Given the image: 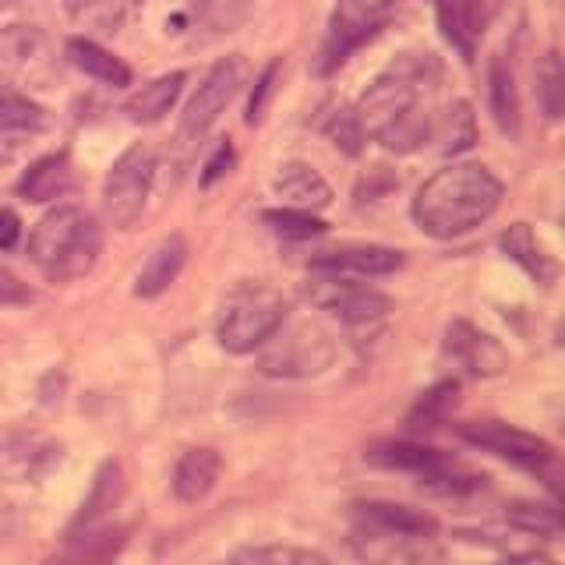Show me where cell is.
Returning <instances> with one entry per match:
<instances>
[{
	"label": "cell",
	"instance_id": "obj_14",
	"mask_svg": "<svg viewBox=\"0 0 565 565\" xmlns=\"http://www.w3.org/2000/svg\"><path fill=\"white\" fill-rule=\"evenodd\" d=\"M403 269V252L396 247H379V244H364V247H335V252H322L311 262V273H329V276H388Z\"/></svg>",
	"mask_w": 565,
	"mask_h": 565
},
{
	"label": "cell",
	"instance_id": "obj_23",
	"mask_svg": "<svg viewBox=\"0 0 565 565\" xmlns=\"http://www.w3.org/2000/svg\"><path fill=\"white\" fill-rule=\"evenodd\" d=\"M124 499V467L117 459H106V463L96 470V481H93V491H88V499L82 502V512L71 523V534H78V530H88V526H99L110 512L120 505Z\"/></svg>",
	"mask_w": 565,
	"mask_h": 565
},
{
	"label": "cell",
	"instance_id": "obj_6",
	"mask_svg": "<svg viewBox=\"0 0 565 565\" xmlns=\"http://www.w3.org/2000/svg\"><path fill=\"white\" fill-rule=\"evenodd\" d=\"M371 463L388 467V470H403L414 473L420 488H431L438 494H467L481 488V477L467 470L463 463H456L446 452L417 446V441H382L367 452Z\"/></svg>",
	"mask_w": 565,
	"mask_h": 565
},
{
	"label": "cell",
	"instance_id": "obj_11",
	"mask_svg": "<svg viewBox=\"0 0 565 565\" xmlns=\"http://www.w3.org/2000/svg\"><path fill=\"white\" fill-rule=\"evenodd\" d=\"M64 459V446L40 428H4L0 431V481L35 484L53 473Z\"/></svg>",
	"mask_w": 565,
	"mask_h": 565
},
{
	"label": "cell",
	"instance_id": "obj_32",
	"mask_svg": "<svg viewBox=\"0 0 565 565\" xmlns=\"http://www.w3.org/2000/svg\"><path fill=\"white\" fill-rule=\"evenodd\" d=\"M537 99L547 120H562L565 110V67H562V53L547 50L541 64H537Z\"/></svg>",
	"mask_w": 565,
	"mask_h": 565
},
{
	"label": "cell",
	"instance_id": "obj_36",
	"mask_svg": "<svg viewBox=\"0 0 565 565\" xmlns=\"http://www.w3.org/2000/svg\"><path fill=\"white\" fill-rule=\"evenodd\" d=\"M252 8H255V0H194L199 22L216 35L234 32L237 25H244V18L252 14Z\"/></svg>",
	"mask_w": 565,
	"mask_h": 565
},
{
	"label": "cell",
	"instance_id": "obj_4",
	"mask_svg": "<svg viewBox=\"0 0 565 565\" xmlns=\"http://www.w3.org/2000/svg\"><path fill=\"white\" fill-rule=\"evenodd\" d=\"M428 67V53H424V61H399V67H393L388 75L375 78L364 88V96L353 106L364 138L385 141L406 117L417 114V82Z\"/></svg>",
	"mask_w": 565,
	"mask_h": 565
},
{
	"label": "cell",
	"instance_id": "obj_25",
	"mask_svg": "<svg viewBox=\"0 0 565 565\" xmlns=\"http://www.w3.org/2000/svg\"><path fill=\"white\" fill-rule=\"evenodd\" d=\"M499 244H502V252L520 265V269L534 279V282H541V287H552L555 282V276H558V269H555V262L544 255V247L537 244V237H534V230H530V223H512L505 234L499 237Z\"/></svg>",
	"mask_w": 565,
	"mask_h": 565
},
{
	"label": "cell",
	"instance_id": "obj_41",
	"mask_svg": "<svg viewBox=\"0 0 565 565\" xmlns=\"http://www.w3.org/2000/svg\"><path fill=\"white\" fill-rule=\"evenodd\" d=\"M18 241H22V220L14 209L0 205V252H14Z\"/></svg>",
	"mask_w": 565,
	"mask_h": 565
},
{
	"label": "cell",
	"instance_id": "obj_37",
	"mask_svg": "<svg viewBox=\"0 0 565 565\" xmlns=\"http://www.w3.org/2000/svg\"><path fill=\"white\" fill-rule=\"evenodd\" d=\"M326 135L332 138V146L340 149V152H347V156H361L364 152V131H361V120H358V114L353 110H335V114H329V120H326Z\"/></svg>",
	"mask_w": 565,
	"mask_h": 565
},
{
	"label": "cell",
	"instance_id": "obj_3",
	"mask_svg": "<svg viewBox=\"0 0 565 565\" xmlns=\"http://www.w3.org/2000/svg\"><path fill=\"white\" fill-rule=\"evenodd\" d=\"M287 297L262 279H244L226 294L216 322V340L226 353H255L287 322Z\"/></svg>",
	"mask_w": 565,
	"mask_h": 565
},
{
	"label": "cell",
	"instance_id": "obj_26",
	"mask_svg": "<svg viewBox=\"0 0 565 565\" xmlns=\"http://www.w3.org/2000/svg\"><path fill=\"white\" fill-rule=\"evenodd\" d=\"M64 57H67L71 67H78L82 75L96 78L103 85H114V88L131 85V67L124 64L120 57H114L110 50H103L99 43H93V40H67Z\"/></svg>",
	"mask_w": 565,
	"mask_h": 565
},
{
	"label": "cell",
	"instance_id": "obj_34",
	"mask_svg": "<svg viewBox=\"0 0 565 565\" xmlns=\"http://www.w3.org/2000/svg\"><path fill=\"white\" fill-rule=\"evenodd\" d=\"M262 223H269V226L276 230V234L294 237V241H311V237L326 234V230H329V223L318 220L311 209H294V205L265 209V212H262Z\"/></svg>",
	"mask_w": 565,
	"mask_h": 565
},
{
	"label": "cell",
	"instance_id": "obj_2",
	"mask_svg": "<svg viewBox=\"0 0 565 565\" xmlns=\"http://www.w3.org/2000/svg\"><path fill=\"white\" fill-rule=\"evenodd\" d=\"M99 252H103V226L82 205L50 209L29 237L32 265L53 282H71L93 273Z\"/></svg>",
	"mask_w": 565,
	"mask_h": 565
},
{
	"label": "cell",
	"instance_id": "obj_17",
	"mask_svg": "<svg viewBox=\"0 0 565 565\" xmlns=\"http://www.w3.org/2000/svg\"><path fill=\"white\" fill-rule=\"evenodd\" d=\"M188 265V241L181 234H170L159 241L149 258L141 262V269L135 276V297H159L170 290V282L181 276V269Z\"/></svg>",
	"mask_w": 565,
	"mask_h": 565
},
{
	"label": "cell",
	"instance_id": "obj_21",
	"mask_svg": "<svg viewBox=\"0 0 565 565\" xmlns=\"http://www.w3.org/2000/svg\"><path fill=\"white\" fill-rule=\"evenodd\" d=\"M220 452L216 449H188L173 467V494L184 505L209 499V491L220 481Z\"/></svg>",
	"mask_w": 565,
	"mask_h": 565
},
{
	"label": "cell",
	"instance_id": "obj_27",
	"mask_svg": "<svg viewBox=\"0 0 565 565\" xmlns=\"http://www.w3.org/2000/svg\"><path fill=\"white\" fill-rule=\"evenodd\" d=\"M184 82H188L184 71H170V75L156 78L149 85H141L138 93L128 99V106H124V114H128L135 124H156V120H163L173 110V103L181 99Z\"/></svg>",
	"mask_w": 565,
	"mask_h": 565
},
{
	"label": "cell",
	"instance_id": "obj_38",
	"mask_svg": "<svg viewBox=\"0 0 565 565\" xmlns=\"http://www.w3.org/2000/svg\"><path fill=\"white\" fill-rule=\"evenodd\" d=\"M279 71H282V64L273 61L255 82V93H252V99H247V114H244V120L252 124V128H258V124L265 120V110H269V103L276 96V85H279Z\"/></svg>",
	"mask_w": 565,
	"mask_h": 565
},
{
	"label": "cell",
	"instance_id": "obj_43",
	"mask_svg": "<svg viewBox=\"0 0 565 565\" xmlns=\"http://www.w3.org/2000/svg\"><path fill=\"white\" fill-rule=\"evenodd\" d=\"M509 4V0H477V8H481V14H484V22H491L494 14H499L502 8Z\"/></svg>",
	"mask_w": 565,
	"mask_h": 565
},
{
	"label": "cell",
	"instance_id": "obj_39",
	"mask_svg": "<svg viewBox=\"0 0 565 565\" xmlns=\"http://www.w3.org/2000/svg\"><path fill=\"white\" fill-rule=\"evenodd\" d=\"M234 159H237L234 146H230V138H223L220 146H216V152H212L205 159V167H202V188H212V184L220 181V177H226L230 170H234Z\"/></svg>",
	"mask_w": 565,
	"mask_h": 565
},
{
	"label": "cell",
	"instance_id": "obj_9",
	"mask_svg": "<svg viewBox=\"0 0 565 565\" xmlns=\"http://www.w3.org/2000/svg\"><path fill=\"white\" fill-rule=\"evenodd\" d=\"M262 358L258 367L262 375L273 379H311L322 375V371L332 364L335 350L329 343V335L315 326H294L282 332V326L262 343Z\"/></svg>",
	"mask_w": 565,
	"mask_h": 565
},
{
	"label": "cell",
	"instance_id": "obj_22",
	"mask_svg": "<svg viewBox=\"0 0 565 565\" xmlns=\"http://www.w3.org/2000/svg\"><path fill=\"white\" fill-rule=\"evenodd\" d=\"M350 544L358 558L367 562H420L431 558L435 552H428V541H414V537H396L385 534V530H371V526H353Z\"/></svg>",
	"mask_w": 565,
	"mask_h": 565
},
{
	"label": "cell",
	"instance_id": "obj_35",
	"mask_svg": "<svg viewBox=\"0 0 565 565\" xmlns=\"http://www.w3.org/2000/svg\"><path fill=\"white\" fill-rule=\"evenodd\" d=\"M234 562H252V565H326V555L308 552V547H290V544H258V547H237Z\"/></svg>",
	"mask_w": 565,
	"mask_h": 565
},
{
	"label": "cell",
	"instance_id": "obj_12",
	"mask_svg": "<svg viewBox=\"0 0 565 565\" xmlns=\"http://www.w3.org/2000/svg\"><path fill=\"white\" fill-rule=\"evenodd\" d=\"M393 4L396 0H340V8L332 14L329 43L322 50V61H318V75H329V71L340 67L364 40H371V35L385 25Z\"/></svg>",
	"mask_w": 565,
	"mask_h": 565
},
{
	"label": "cell",
	"instance_id": "obj_10",
	"mask_svg": "<svg viewBox=\"0 0 565 565\" xmlns=\"http://www.w3.org/2000/svg\"><path fill=\"white\" fill-rule=\"evenodd\" d=\"M308 297L315 308H322L335 315L350 329L361 326H379L382 318L393 311V300L379 290H367L361 282H353L350 276H329V273H311Z\"/></svg>",
	"mask_w": 565,
	"mask_h": 565
},
{
	"label": "cell",
	"instance_id": "obj_30",
	"mask_svg": "<svg viewBox=\"0 0 565 565\" xmlns=\"http://www.w3.org/2000/svg\"><path fill=\"white\" fill-rule=\"evenodd\" d=\"M64 14L85 32L114 35L124 29V4L120 0H61Z\"/></svg>",
	"mask_w": 565,
	"mask_h": 565
},
{
	"label": "cell",
	"instance_id": "obj_1",
	"mask_svg": "<svg viewBox=\"0 0 565 565\" xmlns=\"http://www.w3.org/2000/svg\"><path fill=\"white\" fill-rule=\"evenodd\" d=\"M502 205V181L481 163H452L420 184L414 220L438 241L463 237L488 223Z\"/></svg>",
	"mask_w": 565,
	"mask_h": 565
},
{
	"label": "cell",
	"instance_id": "obj_24",
	"mask_svg": "<svg viewBox=\"0 0 565 565\" xmlns=\"http://www.w3.org/2000/svg\"><path fill=\"white\" fill-rule=\"evenodd\" d=\"M488 103H491V117H494V124H499V131L509 138H520V124H523L520 88H516L512 67L502 57H494L488 67Z\"/></svg>",
	"mask_w": 565,
	"mask_h": 565
},
{
	"label": "cell",
	"instance_id": "obj_28",
	"mask_svg": "<svg viewBox=\"0 0 565 565\" xmlns=\"http://www.w3.org/2000/svg\"><path fill=\"white\" fill-rule=\"evenodd\" d=\"M428 141H435V149L446 152V156H459V152L473 149V141H477V120H473L470 103L467 99L449 103L446 110H441L428 124Z\"/></svg>",
	"mask_w": 565,
	"mask_h": 565
},
{
	"label": "cell",
	"instance_id": "obj_15",
	"mask_svg": "<svg viewBox=\"0 0 565 565\" xmlns=\"http://www.w3.org/2000/svg\"><path fill=\"white\" fill-rule=\"evenodd\" d=\"M446 350L470 371V375H481V379L502 375L509 367V353L494 343L488 332L473 329L470 322H452L446 329Z\"/></svg>",
	"mask_w": 565,
	"mask_h": 565
},
{
	"label": "cell",
	"instance_id": "obj_40",
	"mask_svg": "<svg viewBox=\"0 0 565 565\" xmlns=\"http://www.w3.org/2000/svg\"><path fill=\"white\" fill-rule=\"evenodd\" d=\"M32 290L29 282L18 279L8 265H0V308H18V305H29Z\"/></svg>",
	"mask_w": 565,
	"mask_h": 565
},
{
	"label": "cell",
	"instance_id": "obj_19",
	"mask_svg": "<svg viewBox=\"0 0 565 565\" xmlns=\"http://www.w3.org/2000/svg\"><path fill=\"white\" fill-rule=\"evenodd\" d=\"M435 18L449 46H456L463 61H473L477 40H481V32L488 25L477 0H435Z\"/></svg>",
	"mask_w": 565,
	"mask_h": 565
},
{
	"label": "cell",
	"instance_id": "obj_33",
	"mask_svg": "<svg viewBox=\"0 0 565 565\" xmlns=\"http://www.w3.org/2000/svg\"><path fill=\"white\" fill-rule=\"evenodd\" d=\"M46 128V110L35 106L18 88L0 85V131H40Z\"/></svg>",
	"mask_w": 565,
	"mask_h": 565
},
{
	"label": "cell",
	"instance_id": "obj_8",
	"mask_svg": "<svg viewBox=\"0 0 565 565\" xmlns=\"http://www.w3.org/2000/svg\"><path fill=\"white\" fill-rule=\"evenodd\" d=\"M152 177H156V152L146 141H135L131 149H124L114 159V167L103 181V216L117 230L135 226V220L146 212Z\"/></svg>",
	"mask_w": 565,
	"mask_h": 565
},
{
	"label": "cell",
	"instance_id": "obj_16",
	"mask_svg": "<svg viewBox=\"0 0 565 565\" xmlns=\"http://www.w3.org/2000/svg\"><path fill=\"white\" fill-rule=\"evenodd\" d=\"M353 516L361 526L371 530H385V534L396 537H414V541H435L438 534V520L420 512L414 505H399V502H358L353 505Z\"/></svg>",
	"mask_w": 565,
	"mask_h": 565
},
{
	"label": "cell",
	"instance_id": "obj_18",
	"mask_svg": "<svg viewBox=\"0 0 565 565\" xmlns=\"http://www.w3.org/2000/svg\"><path fill=\"white\" fill-rule=\"evenodd\" d=\"M75 184H78V177H75V167H71L67 152H53V156L35 159V163L22 173L18 194H22L25 202H57L64 194L75 191Z\"/></svg>",
	"mask_w": 565,
	"mask_h": 565
},
{
	"label": "cell",
	"instance_id": "obj_31",
	"mask_svg": "<svg viewBox=\"0 0 565 565\" xmlns=\"http://www.w3.org/2000/svg\"><path fill=\"white\" fill-rule=\"evenodd\" d=\"M505 523L516 526L520 534L552 541L562 534V512L555 505H537V502H509L505 505Z\"/></svg>",
	"mask_w": 565,
	"mask_h": 565
},
{
	"label": "cell",
	"instance_id": "obj_29",
	"mask_svg": "<svg viewBox=\"0 0 565 565\" xmlns=\"http://www.w3.org/2000/svg\"><path fill=\"white\" fill-rule=\"evenodd\" d=\"M456 399H459L456 379L435 382L428 393H420V399L411 406V414H406V428L411 431H435L438 424H446V417L452 414Z\"/></svg>",
	"mask_w": 565,
	"mask_h": 565
},
{
	"label": "cell",
	"instance_id": "obj_20",
	"mask_svg": "<svg viewBox=\"0 0 565 565\" xmlns=\"http://www.w3.org/2000/svg\"><path fill=\"white\" fill-rule=\"evenodd\" d=\"M273 191L279 194L282 202L294 205V209H326L332 202V188L322 173H318L311 163H300V159H294V163H282L276 181H273Z\"/></svg>",
	"mask_w": 565,
	"mask_h": 565
},
{
	"label": "cell",
	"instance_id": "obj_42",
	"mask_svg": "<svg viewBox=\"0 0 565 565\" xmlns=\"http://www.w3.org/2000/svg\"><path fill=\"white\" fill-rule=\"evenodd\" d=\"M18 530H22V516H18V509L11 502H0V541L18 537Z\"/></svg>",
	"mask_w": 565,
	"mask_h": 565
},
{
	"label": "cell",
	"instance_id": "obj_13",
	"mask_svg": "<svg viewBox=\"0 0 565 565\" xmlns=\"http://www.w3.org/2000/svg\"><path fill=\"white\" fill-rule=\"evenodd\" d=\"M459 438L470 441V446H477V449H484V452L509 459V463L530 467V470H547L555 463V449L547 446L544 438L530 435L523 428H512V424H502V420L463 424V428H459Z\"/></svg>",
	"mask_w": 565,
	"mask_h": 565
},
{
	"label": "cell",
	"instance_id": "obj_7",
	"mask_svg": "<svg viewBox=\"0 0 565 565\" xmlns=\"http://www.w3.org/2000/svg\"><path fill=\"white\" fill-rule=\"evenodd\" d=\"M0 82L29 93H43L57 82V50L40 25L14 22L0 29Z\"/></svg>",
	"mask_w": 565,
	"mask_h": 565
},
{
	"label": "cell",
	"instance_id": "obj_5",
	"mask_svg": "<svg viewBox=\"0 0 565 565\" xmlns=\"http://www.w3.org/2000/svg\"><path fill=\"white\" fill-rule=\"evenodd\" d=\"M244 71L247 67H244L241 53H230V57H223L209 67V75L202 78L199 93L191 96V103L184 106L181 124H177L173 149H177V159H181V163L191 152H199L209 128L220 120V114L230 106V99L237 96V88L244 85Z\"/></svg>",
	"mask_w": 565,
	"mask_h": 565
}]
</instances>
